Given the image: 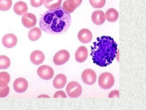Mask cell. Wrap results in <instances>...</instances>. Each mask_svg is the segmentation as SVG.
Instances as JSON below:
<instances>
[{"label": "cell", "instance_id": "22", "mask_svg": "<svg viewBox=\"0 0 146 110\" xmlns=\"http://www.w3.org/2000/svg\"><path fill=\"white\" fill-rule=\"evenodd\" d=\"M11 62L9 58L5 55L0 56V69L7 68L10 66Z\"/></svg>", "mask_w": 146, "mask_h": 110}, {"label": "cell", "instance_id": "6", "mask_svg": "<svg viewBox=\"0 0 146 110\" xmlns=\"http://www.w3.org/2000/svg\"><path fill=\"white\" fill-rule=\"evenodd\" d=\"M70 54L67 50H62L57 52L53 58V61L56 65H62L66 63L69 60Z\"/></svg>", "mask_w": 146, "mask_h": 110}, {"label": "cell", "instance_id": "25", "mask_svg": "<svg viewBox=\"0 0 146 110\" xmlns=\"http://www.w3.org/2000/svg\"><path fill=\"white\" fill-rule=\"evenodd\" d=\"M9 92V87L7 86L3 88L0 87V97H6L8 95Z\"/></svg>", "mask_w": 146, "mask_h": 110}, {"label": "cell", "instance_id": "17", "mask_svg": "<svg viewBox=\"0 0 146 110\" xmlns=\"http://www.w3.org/2000/svg\"><path fill=\"white\" fill-rule=\"evenodd\" d=\"M13 10L17 14L22 15L27 12L28 10L27 5L25 2L19 1L15 4Z\"/></svg>", "mask_w": 146, "mask_h": 110}, {"label": "cell", "instance_id": "1", "mask_svg": "<svg viewBox=\"0 0 146 110\" xmlns=\"http://www.w3.org/2000/svg\"><path fill=\"white\" fill-rule=\"evenodd\" d=\"M71 23L70 14L61 6L49 9L41 16L39 22L41 30L52 34H63L69 28Z\"/></svg>", "mask_w": 146, "mask_h": 110}, {"label": "cell", "instance_id": "4", "mask_svg": "<svg viewBox=\"0 0 146 110\" xmlns=\"http://www.w3.org/2000/svg\"><path fill=\"white\" fill-rule=\"evenodd\" d=\"M66 91L68 96L71 98H77L80 96L82 92L80 85L73 81L69 82L66 86Z\"/></svg>", "mask_w": 146, "mask_h": 110}, {"label": "cell", "instance_id": "15", "mask_svg": "<svg viewBox=\"0 0 146 110\" xmlns=\"http://www.w3.org/2000/svg\"><path fill=\"white\" fill-rule=\"evenodd\" d=\"M30 58L33 63L36 65H38L43 62L45 59V56L42 51L36 50L31 53Z\"/></svg>", "mask_w": 146, "mask_h": 110}, {"label": "cell", "instance_id": "21", "mask_svg": "<svg viewBox=\"0 0 146 110\" xmlns=\"http://www.w3.org/2000/svg\"><path fill=\"white\" fill-rule=\"evenodd\" d=\"M10 77L7 72H0V87L3 88L7 86L10 82Z\"/></svg>", "mask_w": 146, "mask_h": 110}, {"label": "cell", "instance_id": "28", "mask_svg": "<svg viewBox=\"0 0 146 110\" xmlns=\"http://www.w3.org/2000/svg\"><path fill=\"white\" fill-rule=\"evenodd\" d=\"M40 96H39V97H48V96H47V95H41Z\"/></svg>", "mask_w": 146, "mask_h": 110}, {"label": "cell", "instance_id": "13", "mask_svg": "<svg viewBox=\"0 0 146 110\" xmlns=\"http://www.w3.org/2000/svg\"><path fill=\"white\" fill-rule=\"evenodd\" d=\"M88 55V52L87 48L84 46H81L78 48L76 52L75 59L78 62H83L87 59Z\"/></svg>", "mask_w": 146, "mask_h": 110}, {"label": "cell", "instance_id": "23", "mask_svg": "<svg viewBox=\"0 0 146 110\" xmlns=\"http://www.w3.org/2000/svg\"><path fill=\"white\" fill-rule=\"evenodd\" d=\"M12 5V0H0V10H8L10 8Z\"/></svg>", "mask_w": 146, "mask_h": 110}, {"label": "cell", "instance_id": "20", "mask_svg": "<svg viewBox=\"0 0 146 110\" xmlns=\"http://www.w3.org/2000/svg\"><path fill=\"white\" fill-rule=\"evenodd\" d=\"M62 1V0H45L44 3L46 8L51 9L60 7Z\"/></svg>", "mask_w": 146, "mask_h": 110}, {"label": "cell", "instance_id": "27", "mask_svg": "<svg viewBox=\"0 0 146 110\" xmlns=\"http://www.w3.org/2000/svg\"><path fill=\"white\" fill-rule=\"evenodd\" d=\"M54 98H66V96L65 93L63 91H57L55 93Z\"/></svg>", "mask_w": 146, "mask_h": 110}, {"label": "cell", "instance_id": "2", "mask_svg": "<svg viewBox=\"0 0 146 110\" xmlns=\"http://www.w3.org/2000/svg\"><path fill=\"white\" fill-rule=\"evenodd\" d=\"M91 46V56L93 63L100 66L111 64L117 53V44L110 36L98 37Z\"/></svg>", "mask_w": 146, "mask_h": 110}, {"label": "cell", "instance_id": "8", "mask_svg": "<svg viewBox=\"0 0 146 110\" xmlns=\"http://www.w3.org/2000/svg\"><path fill=\"white\" fill-rule=\"evenodd\" d=\"M21 20L23 25L28 28L34 27L36 23L35 16L31 13H26L24 14L22 17Z\"/></svg>", "mask_w": 146, "mask_h": 110}, {"label": "cell", "instance_id": "11", "mask_svg": "<svg viewBox=\"0 0 146 110\" xmlns=\"http://www.w3.org/2000/svg\"><path fill=\"white\" fill-rule=\"evenodd\" d=\"M2 42L5 47L7 48H11L15 46L16 44L17 38L13 34H8L3 37Z\"/></svg>", "mask_w": 146, "mask_h": 110}, {"label": "cell", "instance_id": "14", "mask_svg": "<svg viewBox=\"0 0 146 110\" xmlns=\"http://www.w3.org/2000/svg\"><path fill=\"white\" fill-rule=\"evenodd\" d=\"M91 17L93 23L98 25L103 24L106 19L104 13L101 10L94 11L92 14Z\"/></svg>", "mask_w": 146, "mask_h": 110}, {"label": "cell", "instance_id": "24", "mask_svg": "<svg viewBox=\"0 0 146 110\" xmlns=\"http://www.w3.org/2000/svg\"><path fill=\"white\" fill-rule=\"evenodd\" d=\"M91 5L95 8H101L105 5L106 0H89Z\"/></svg>", "mask_w": 146, "mask_h": 110}, {"label": "cell", "instance_id": "12", "mask_svg": "<svg viewBox=\"0 0 146 110\" xmlns=\"http://www.w3.org/2000/svg\"><path fill=\"white\" fill-rule=\"evenodd\" d=\"M78 37L80 42L84 44H87L92 40V34L89 30L87 29L84 28L79 32Z\"/></svg>", "mask_w": 146, "mask_h": 110}, {"label": "cell", "instance_id": "19", "mask_svg": "<svg viewBox=\"0 0 146 110\" xmlns=\"http://www.w3.org/2000/svg\"><path fill=\"white\" fill-rule=\"evenodd\" d=\"M41 31L40 28L36 27L30 30L28 33V37L31 41L38 40L41 36Z\"/></svg>", "mask_w": 146, "mask_h": 110}, {"label": "cell", "instance_id": "9", "mask_svg": "<svg viewBox=\"0 0 146 110\" xmlns=\"http://www.w3.org/2000/svg\"><path fill=\"white\" fill-rule=\"evenodd\" d=\"M13 87L15 91L17 93H21L25 92L28 87V83L27 80L23 78H19L16 79L13 83Z\"/></svg>", "mask_w": 146, "mask_h": 110}, {"label": "cell", "instance_id": "5", "mask_svg": "<svg viewBox=\"0 0 146 110\" xmlns=\"http://www.w3.org/2000/svg\"><path fill=\"white\" fill-rule=\"evenodd\" d=\"M97 78L95 72L91 69H87L82 72L81 78L83 82L88 85H92L95 82Z\"/></svg>", "mask_w": 146, "mask_h": 110}, {"label": "cell", "instance_id": "26", "mask_svg": "<svg viewBox=\"0 0 146 110\" xmlns=\"http://www.w3.org/2000/svg\"><path fill=\"white\" fill-rule=\"evenodd\" d=\"M44 1L45 0H30V3L33 7H37L41 6Z\"/></svg>", "mask_w": 146, "mask_h": 110}, {"label": "cell", "instance_id": "3", "mask_svg": "<svg viewBox=\"0 0 146 110\" xmlns=\"http://www.w3.org/2000/svg\"><path fill=\"white\" fill-rule=\"evenodd\" d=\"M114 77L110 72L102 73L99 76L98 83L102 89H108L111 88L114 85Z\"/></svg>", "mask_w": 146, "mask_h": 110}, {"label": "cell", "instance_id": "16", "mask_svg": "<svg viewBox=\"0 0 146 110\" xmlns=\"http://www.w3.org/2000/svg\"><path fill=\"white\" fill-rule=\"evenodd\" d=\"M67 81L66 76L64 74H60L57 75L53 81L54 87L57 89H60L64 87Z\"/></svg>", "mask_w": 146, "mask_h": 110}, {"label": "cell", "instance_id": "7", "mask_svg": "<svg viewBox=\"0 0 146 110\" xmlns=\"http://www.w3.org/2000/svg\"><path fill=\"white\" fill-rule=\"evenodd\" d=\"M37 73L41 78L46 80L51 79L54 75V71L50 67L46 65H43L37 69Z\"/></svg>", "mask_w": 146, "mask_h": 110}, {"label": "cell", "instance_id": "18", "mask_svg": "<svg viewBox=\"0 0 146 110\" xmlns=\"http://www.w3.org/2000/svg\"><path fill=\"white\" fill-rule=\"evenodd\" d=\"M105 19L108 21L113 22L116 21L119 17V13L115 9L110 8L108 9L105 14Z\"/></svg>", "mask_w": 146, "mask_h": 110}, {"label": "cell", "instance_id": "10", "mask_svg": "<svg viewBox=\"0 0 146 110\" xmlns=\"http://www.w3.org/2000/svg\"><path fill=\"white\" fill-rule=\"evenodd\" d=\"M82 0H66L63 2L62 7L66 11L71 13L81 4Z\"/></svg>", "mask_w": 146, "mask_h": 110}]
</instances>
